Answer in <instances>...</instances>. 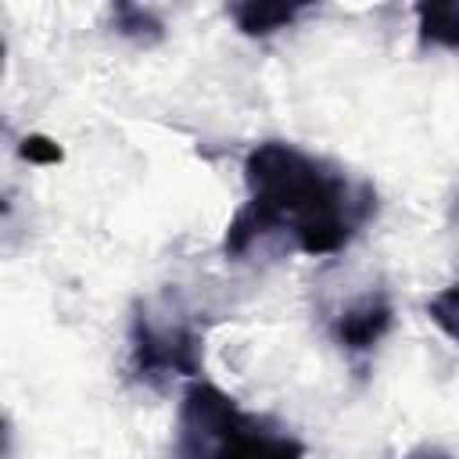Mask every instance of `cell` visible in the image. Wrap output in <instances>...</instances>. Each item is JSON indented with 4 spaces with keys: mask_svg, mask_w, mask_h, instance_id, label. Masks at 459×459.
I'll list each match as a JSON object with an SVG mask.
<instances>
[{
    "mask_svg": "<svg viewBox=\"0 0 459 459\" xmlns=\"http://www.w3.org/2000/svg\"><path fill=\"white\" fill-rule=\"evenodd\" d=\"M204 326L183 305L136 301L129 316V373L147 387H165L176 377L197 380Z\"/></svg>",
    "mask_w": 459,
    "mask_h": 459,
    "instance_id": "cell-3",
    "label": "cell"
},
{
    "mask_svg": "<svg viewBox=\"0 0 459 459\" xmlns=\"http://www.w3.org/2000/svg\"><path fill=\"white\" fill-rule=\"evenodd\" d=\"M176 459H305V445L273 416L247 412L208 380H190L176 412Z\"/></svg>",
    "mask_w": 459,
    "mask_h": 459,
    "instance_id": "cell-2",
    "label": "cell"
},
{
    "mask_svg": "<svg viewBox=\"0 0 459 459\" xmlns=\"http://www.w3.org/2000/svg\"><path fill=\"white\" fill-rule=\"evenodd\" d=\"M111 18H115L118 36H129V39H140V43H154V39H161V22H158L147 7H136V4H115Z\"/></svg>",
    "mask_w": 459,
    "mask_h": 459,
    "instance_id": "cell-7",
    "label": "cell"
},
{
    "mask_svg": "<svg viewBox=\"0 0 459 459\" xmlns=\"http://www.w3.org/2000/svg\"><path fill=\"white\" fill-rule=\"evenodd\" d=\"M247 201L226 226V258L262 240H287L301 255H337L377 215V190L341 165L287 140H262L244 158Z\"/></svg>",
    "mask_w": 459,
    "mask_h": 459,
    "instance_id": "cell-1",
    "label": "cell"
},
{
    "mask_svg": "<svg viewBox=\"0 0 459 459\" xmlns=\"http://www.w3.org/2000/svg\"><path fill=\"white\" fill-rule=\"evenodd\" d=\"M18 154H22L25 161H36V165H57V161L65 158V154H61V147H57L54 140L39 136V133L25 136V140L18 143Z\"/></svg>",
    "mask_w": 459,
    "mask_h": 459,
    "instance_id": "cell-9",
    "label": "cell"
},
{
    "mask_svg": "<svg viewBox=\"0 0 459 459\" xmlns=\"http://www.w3.org/2000/svg\"><path fill=\"white\" fill-rule=\"evenodd\" d=\"M416 32L423 47L459 50V0H420Z\"/></svg>",
    "mask_w": 459,
    "mask_h": 459,
    "instance_id": "cell-5",
    "label": "cell"
},
{
    "mask_svg": "<svg viewBox=\"0 0 459 459\" xmlns=\"http://www.w3.org/2000/svg\"><path fill=\"white\" fill-rule=\"evenodd\" d=\"M405 459H455V455H448L445 448H434V445H423V448H412Z\"/></svg>",
    "mask_w": 459,
    "mask_h": 459,
    "instance_id": "cell-10",
    "label": "cell"
},
{
    "mask_svg": "<svg viewBox=\"0 0 459 459\" xmlns=\"http://www.w3.org/2000/svg\"><path fill=\"white\" fill-rule=\"evenodd\" d=\"M427 316H430V323H434L445 337H452V341L459 344V283L437 290V294L427 301Z\"/></svg>",
    "mask_w": 459,
    "mask_h": 459,
    "instance_id": "cell-8",
    "label": "cell"
},
{
    "mask_svg": "<svg viewBox=\"0 0 459 459\" xmlns=\"http://www.w3.org/2000/svg\"><path fill=\"white\" fill-rule=\"evenodd\" d=\"M391 323H394V305H391L387 290L377 287V290H366L355 301H348L330 319V337H333L337 348H344L351 355H362V351H373L384 341Z\"/></svg>",
    "mask_w": 459,
    "mask_h": 459,
    "instance_id": "cell-4",
    "label": "cell"
},
{
    "mask_svg": "<svg viewBox=\"0 0 459 459\" xmlns=\"http://www.w3.org/2000/svg\"><path fill=\"white\" fill-rule=\"evenodd\" d=\"M305 7L301 4H230V18L237 22V29L244 36H273L280 29H287Z\"/></svg>",
    "mask_w": 459,
    "mask_h": 459,
    "instance_id": "cell-6",
    "label": "cell"
}]
</instances>
